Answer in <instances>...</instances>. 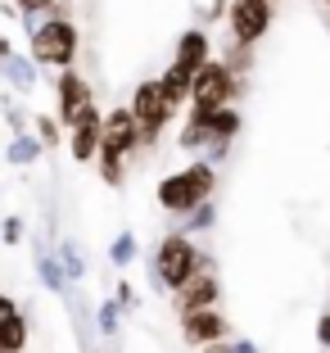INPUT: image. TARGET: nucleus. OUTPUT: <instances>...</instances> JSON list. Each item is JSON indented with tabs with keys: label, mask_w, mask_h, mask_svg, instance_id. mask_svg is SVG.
<instances>
[{
	"label": "nucleus",
	"mask_w": 330,
	"mask_h": 353,
	"mask_svg": "<svg viewBox=\"0 0 330 353\" xmlns=\"http://www.w3.org/2000/svg\"><path fill=\"white\" fill-rule=\"evenodd\" d=\"M204 268H217V263H213L208 250L195 245V236H186V231H167V236L158 240V250H154V285L158 290L176 294L195 272H204Z\"/></svg>",
	"instance_id": "obj_1"
},
{
	"label": "nucleus",
	"mask_w": 330,
	"mask_h": 353,
	"mask_svg": "<svg viewBox=\"0 0 330 353\" xmlns=\"http://www.w3.org/2000/svg\"><path fill=\"white\" fill-rule=\"evenodd\" d=\"M217 190V163H208V159H195V163L176 168V172H167L163 181H158V208L163 213H190L195 204H204V199H213Z\"/></svg>",
	"instance_id": "obj_2"
},
{
	"label": "nucleus",
	"mask_w": 330,
	"mask_h": 353,
	"mask_svg": "<svg viewBox=\"0 0 330 353\" xmlns=\"http://www.w3.org/2000/svg\"><path fill=\"white\" fill-rule=\"evenodd\" d=\"M32 41V59L45 63V68H72L77 50H82V37H77V23L72 19H50L45 14L41 28L28 37Z\"/></svg>",
	"instance_id": "obj_3"
},
{
	"label": "nucleus",
	"mask_w": 330,
	"mask_h": 353,
	"mask_svg": "<svg viewBox=\"0 0 330 353\" xmlns=\"http://www.w3.org/2000/svg\"><path fill=\"white\" fill-rule=\"evenodd\" d=\"M240 91H245V77H236L222 59H208L195 73V82H190L186 109H222V104H236Z\"/></svg>",
	"instance_id": "obj_4"
},
{
	"label": "nucleus",
	"mask_w": 330,
	"mask_h": 353,
	"mask_svg": "<svg viewBox=\"0 0 330 353\" xmlns=\"http://www.w3.org/2000/svg\"><path fill=\"white\" fill-rule=\"evenodd\" d=\"M91 104H95L91 82H86L77 68H59V77H54V114H59V123L72 127Z\"/></svg>",
	"instance_id": "obj_5"
},
{
	"label": "nucleus",
	"mask_w": 330,
	"mask_h": 353,
	"mask_svg": "<svg viewBox=\"0 0 330 353\" xmlns=\"http://www.w3.org/2000/svg\"><path fill=\"white\" fill-rule=\"evenodd\" d=\"M104 154H118V159H132L141 154V123H136L132 104H118L104 114V141H100Z\"/></svg>",
	"instance_id": "obj_6"
},
{
	"label": "nucleus",
	"mask_w": 330,
	"mask_h": 353,
	"mask_svg": "<svg viewBox=\"0 0 330 353\" xmlns=\"http://www.w3.org/2000/svg\"><path fill=\"white\" fill-rule=\"evenodd\" d=\"M227 28H231V37H236V41L258 46L262 37L271 32V0H231Z\"/></svg>",
	"instance_id": "obj_7"
},
{
	"label": "nucleus",
	"mask_w": 330,
	"mask_h": 353,
	"mask_svg": "<svg viewBox=\"0 0 330 353\" xmlns=\"http://www.w3.org/2000/svg\"><path fill=\"white\" fill-rule=\"evenodd\" d=\"M100 141H104V114H100V104H91V109L68 127V154H72V163H95Z\"/></svg>",
	"instance_id": "obj_8"
},
{
	"label": "nucleus",
	"mask_w": 330,
	"mask_h": 353,
	"mask_svg": "<svg viewBox=\"0 0 330 353\" xmlns=\"http://www.w3.org/2000/svg\"><path fill=\"white\" fill-rule=\"evenodd\" d=\"M227 335H231V322L217 312V303H213V308H190V312H181V340L195 344V349L227 340Z\"/></svg>",
	"instance_id": "obj_9"
},
{
	"label": "nucleus",
	"mask_w": 330,
	"mask_h": 353,
	"mask_svg": "<svg viewBox=\"0 0 330 353\" xmlns=\"http://www.w3.org/2000/svg\"><path fill=\"white\" fill-rule=\"evenodd\" d=\"M217 299H222L217 268H204V272H195V276H190L186 285L172 294V308H176V317H181V312H190V308H213Z\"/></svg>",
	"instance_id": "obj_10"
},
{
	"label": "nucleus",
	"mask_w": 330,
	"mask_h": 353,
	"mask_svg": "<svg viewBox=\"0 0 330 353\" xmlns=\"http://www.w3.org/2000/svg\"><path fill=\"white\" fill-rule=\"evenodd\" d=\"M132 114L141 118V123H158V127H167L176 118V109L167 104L163 82H158V77H145V82L132 91Z\"/></svg>",
	"instance_id": "obj_11"
},
{
	"label": "nucleus",
	"mask_w": 330,
	"mask_h": 353,
	"mask_svg": "<svg viewBox=\"0 0 330 353\" xmlns=\"http://www.w3.org/2000/svg\"><path fill=\"white\" fill-rule=\"evenodd\" d=\"M186 118H195V123H204L213 141H236V136L245 132V114H240L236 104H222V109H190Z\"/></svg>",
	"instance_id": "obj_12"
},
{
	"label": "nucleus",
	"mask_w": 330,
	"mask_h": 353,
	"mask_svg": "<svg viewBox=\"0 0 330 353\" xmlns=\"http://www.w3.org/2000/svg\"><path fill=\"white\" fill-rule=\"evenodd\" d=\"M208 59H213V41H208L204 28H186L181 37H176V63H181V68L199 73Z\"/></svg>",
	"instance_id": "obj_13"
},
{
	"label": "nucleus",
	"mask_w": 330,
	"mask_h": 353,
	"mask_svg": "<svg viewBox=\"0 0 330 353\" xmlns=\"http://www.w3.org/2000/svg\"><path fill=\"white\" fill-rule=\"evenodd\" d=\"M158 82H163V95H167V104H172L176 114H181V109H186L190 104V82H195V73H190V68H181V63H167L163 68V77H158Z\"/></svg>",
	"instance_id": "obj_14"
},
{
	"label": "nucleus",
	"mask_w": 330,
	"mask_h": 353,
	"mask_svg": "<svg viewBox=\"0 0 330 353\" xmlns=\"http://www.w3.org/2000/svg\"><path fill=\"white\" fill-rule=\"evenodd\" d=\"M41 136H37V132H32V127H28V132H14V141H10V145H5V163H14V168H32V163H37V159H41Z\"/></svg>",
	"instance_id": "obj_15"
},
{
	"label": "nucleus",
	"mask_w": 330,
	"mask_h": 353,
	"mask_svg": "<svg viewBox=\"0 0 330 353\" xmlns=\"http://www.w3.org/2000/svg\"><path fill=\"white\" fill-rule=\"evenodd\" d=\"M37 276H41V285L45 290H54V294H63L68 299V272H63V263H59V254H41L37 250Z\"/></svg>",
	"instance_id": "obj_16"
},
{
	"label": "nucleus",
	"mask_w": 330,
	"mask_h": 353,
	"mask_svg": "<svg viewBox=\"0 0 330 353\" xmlns=\"http://www.w3.org/2000/svg\"><path fill=\"white\" fill-rule=\"evenodd\" d=\"M213 227H217V204L213 199H204V204H195L190 213L176 218V231H186V236H199V231H213Z\"/></svg>",
	"instance_id": "obj_17"
},
{
	"label": "nucleus",
	"mask_w": 330,
	"mask_h": 353,
	"mask_svg": "<svg viewBox=\"0 0 330 353\" xmlns=\"http://www.w3.org/2000/svg\"><path fill=\"white\" fill-rule=\"evenodd\" d=\"M0 77H10L19 91H32L37 86V63L23 59V54H10V59H0Z\"/></svg>",
	"instance_id": "obj_18"
},
{
	"label": "nucleus",
	"mask_w": 330,
	"mask_h": 353,
	"mask_svg": "<svg viewBox=\"0 0 330 353\" xmlns=\"http://www.w3.org/2000/svg\"><path fill=\"white\" fill-rule=\"evenodd\" d=\"M136 259H141V240H136L132 231H118V236L109 240V263H114L118 272H127Z\"/></svg>",
	"instance_id": "obj_19"
},
{
	"label": "nucleus",
	"mask_w": 330,
	"mask_h": 353,
	"mask_svg": "<svg viewBox=\"0 0 330 353\" xmlns=\"http://www.w3.org/2000/svg\"><path fill=\"white\" fill-rule=\"evenodd\" d=\"M28 349V317L14 312L10 322H0V353H23Z\"/></svg>",
	"instance_id": "obj_20"
},
{
	"label": "nucleus",
	"mask_w": 330,
	"mask_h": 353,
	"mask_svg": "<svg viewBox=\"0 0 330 353\" xmlns=\"http://www.w3.org/2000/svg\"><path fill=\"white\" fill-rule=\"evenodd\" d=\"M32 132L41 136L45 150H54V145H63V141H68V127L59 123V114H37V118H32Z\"/></svg>",
	"instance_id": "obj_21"
},
{
	"label": "nucleus",
	"mask_w": 330,
	"mask_h": 353,
	"mask_svg": "<svg viewBox=\"0 0 330 353\" xmlns=\"http://www.w3.org/2000/svg\"><path fill=\"white\" fill-rule=\"evenodd\" d=\"M222 63H227L236 77H249V68H254V46H249V41H236V37H231L227 50H222Z\"/></svg>",
	"instance_id": "obj_22"
},
{
	"label": "nucleus",
	"mask_w": 330,
	"mask_h": 353,
	"mask_svg": "<svg viewBox=\"0 0 330 353\" xmlns=\"http://www.w3.org/2000/svg\"><path fill=\"white\" fill-rule=\"evenodd\" d=\"M123 317H127V308H123L118 299H104L100 308H95V326H100L104 340H114V335L123 331Z\"/></svg>",
	"instance_id": "obj_23"
},
{
	"label": "nucleus",
	"mask_w": 330,
	"mask_h": 353,
	"mask_svg": "<svg viewBox=\"0 0 330 353\" xmlns=\"http://www.w3.org/2000/svg\"><path fill=\"white\" fill-rule=\"evenodd\" d=\"M59 263H63V272H68V281H82L86 276V259H82V250H77V240H59Z\"/></svg>",
	"instance_id": "obj_24"
},
{
	"label": "nucleus",
	"mask_w": 330,
	"mask_h": 353,
	"mask_svg": "<svg viewBox=\"0 0 330 353\" xmlns=\"http://www.w3.org/2000/svg\"><path fill=\"white\" fill-rule=\"evenodd\" d=\"M95 163H100V176H104V186H123V181H127V159H118V154H104V150H100V154H95Z\"/></svg>",
	"instance_id": "obj_25"
},
{
	"label": "nucleus",
	"mask_w": 330,
	"mask_h": 353,
	"mask_svg": "<svg viewBox=\"0 0 330 353\" xmlns=\"http://www.w3.org/2000/svg\"><path fill=\"white\" fill-rule=\"evenodd\" d=\"M199 353H258V344L254 340H231L227 335V340H217V344H204Z\"/></svg>",
	"instance_id": "obj_26"
},
{
	"label": "nucleus",
	"mask_w": 330,
	"mask_h": 353,
	"mask_svg": "<svg viewBox=\"0 0 330 353\" xmlns=\"http://www.w3.org/2000/svg\"><path fill=\"white\" fill-rule=\"evenodd\" d=\"M23 240H28L23 218H0V245H23Z\"/></svg>",
	"instance_id": "obj_27"
},
{
	"label": "nucleus",
	"mask_w": 330,
	"mask_h": 353,
	"mask_svg": "<svg viewBox=\"0 0 330 353\" xmlns=\"http://www.w3.org/2000/svg\"><path fill=\"white\" fill-rule=\"evenodd\" d=\"M114 299L123 303L127 312H141V294H136V285H132V281H127V276L118 281V290H114Z\"/></svg>",
	"instance_id": "obj_28"
},
{
	"label": "nucleus",
	"mask_w": 330,
	"mask_h": 353,
	"mask_svg": "<svg viewBox=\"0 0 330 353\" xmlns=\"http://www.w3.org/2000/svg\"><path fill=\"white\" fill-rule=\"evenodd\" d=\"M0 109H5V118H10L14 132H28V127H32V123H28V114H23V109L10 100V95H0Z\"/></svg>",
	"instance_id": "obj_29"
},
{
	"label": "nucleus",
	"mask_w": 330,
	"mask_h": 353,
	"mask_svg": "<svg viewBox=\"0 0 330 353\" xmlns=\"http://www.w3.org/2000/svg\"><path fill=\"white\" fill-rule=\"evenodd\" d=\"M227 154H231V141H208V150H204V159H208V163H222Z\"/></svg>",
	"instance_id": "obj_30"
},
{
	"label": "nucleus",
	"mask_w": 330,
	"mask_h": 353,
	"mask_svg": "<svg viewBox=\"0 0 330 353\" xmlns=\"http://www.w3.org/2000/svg\"><path fill=\"white\" fill-rule=\"evenodd\" d=\"M14 5H19L23 14H45V10L54 5V0H14Z\"/></svg>",
	"instance_id": "obj_31"
},
{
	"label": "nucleus",
	"mask_w": 330,
	"mask_h": 353,
	"mask_svg": "<svg viewBox=\"0 0 330 353\" xmlns=\"http://www.w3.org/2000/svg\"><path fill=\"white\" fill-rule=\"evenodd\" d=\"M317 344H321V349H330V312H321V317H317Z\"/></svg>",
	"instance_id": "obj_32"
},
{
	"label": "nucleus",
	"mask_w": 330,
	"mask_h": 353,
	"mask_svg": "<svg viewBox=\"0 0 330 353\" xmlns=\"http://www.w3.org/2000/svg\"><path fill=\"white\" fill-rule=\"evenodd\" d=\"M14 312H23V308H19V299H10V294H0V322H10Z\"/></svg>",
	"instance_id": "obj_33"
},
{
	"label": "nucleus",
	"mask_w": 330,
	"mask_h": 353,
	"mask_svg": "<svg viewBox=\"0 0 330 353\" xmlns=\"http://www.w3.org/2000/svg\"><path fill=\"white\" fill-rule=\"evenodd\" d=\"M10 54H14V41L5 37V32H0V59H10Z\"/></svg>",
	"instance_id": "obj_34"
},
{
	"label": "nucleus",
	"mask_w": 330,
	"mask_h": 353,
	"mask_svg": "<svg viewBox=\"0 0 330 353\" xmlns=\"http://www.w3.org/2000/svg\"><path fill=\"white\" fill-rule=\"evenodd\" d=\"M321 5H326V10H330V0H321Z\"/></svg>",
	"instance_id": "obj_35"
},
{
	"label": "nucleus",
	"mask_w": 330,
	"mask_h": 353,
	"mask_svg": "<svg viewBox=\"0 0 330 353\" xmlns=\"http://www.w3.org/2000/svg\"><path fill=\"white\" fill-rule=\"evenodd\" d=\"M0 159H5V154H0Z\"/></svg>",
	"instance_id": "obj_36"
}]
</instances>
